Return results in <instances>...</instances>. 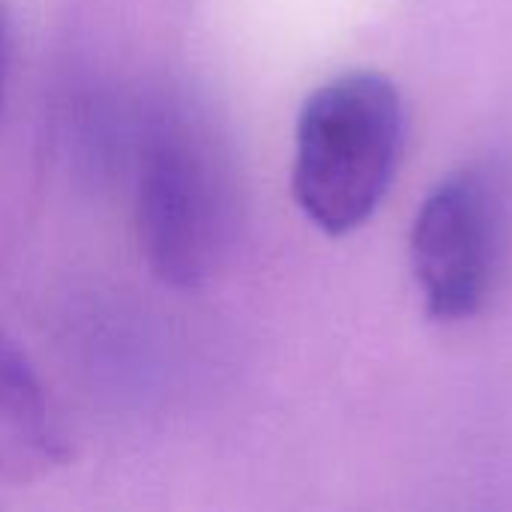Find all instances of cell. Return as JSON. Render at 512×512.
I'll return each instance as SVG.
<instances>
[{
  "label": "cell",
  "instance_id": "4",
  "mask_svg": "<svg viewBox=\"0 0 512 512\" xmlns=\"http://www.w3.org/2000/svg\"><path fill=\"white\" fill-rule=\"evenodd\" d=\"M66 462L69 444L39 375L0 333V483L30 486Z\"/></svg>",
  "mask_w": 512,
  "mask_h": 512
},
{
  "label": "cell",
  "instance_id": "5",
  "mask_svg": "<svg viewBox=\"0 0 512 512\" xmlns=\"http://www.w3.org/2000/svg\"><path fill=\"white\" fill-rule=\"evenodd\" d=\"M6 78H9V21H6V9L0 3V108H3V96H6Z\"/></svg>",
  "mask_w": 512,
  "mask_h": 512
},
{
  "label": "cell",
  "instance_id": "1",
  "mask_svg": "<svg viewBox=\"0 0 512 512\" xmlns=\"http://www.w3.org/2000/svg\"><path fill=\"white\" fill-rule=\"evenodd\" d=\"M402 147L405 105L387 75L354 69L330 78L297 114L291 195L318 231L345 237L387 198Z\"/></svg>",
  "mask_w": 512,
  "mask_h": 512
},
{
  "label": "cell",
  "instance_id": "2",
  "mask_svg": "<svg viewBox=\"0 0 512 512\" xmlns=\"http://www.w3.org/2000/svg\"><path fill=\"white\" fill-rule=\"evenodd\" d=\"M141 243L171 282H198L216 264L228 222L225 165L189 126L153 138L141 165Z\"/></svg>",
  "mask_w": 512,
  "mask_h": 512
},
{
  "label": "cell",
  "instance_id": "3",
  "mask_svg": "<svg viewBox=\"0 0 512 512\" xmlns=\"http://www.w3.org/2000/svg\"><path fill=\"white\" fill-rule=\"evenodd\" d=\"M501 210L477 168L441 180L411 225V273L435 321L474 318L495 279Z\"/></svg>",
  "mask_w": 512,
  "mask_h": 512
}]
</instances>
